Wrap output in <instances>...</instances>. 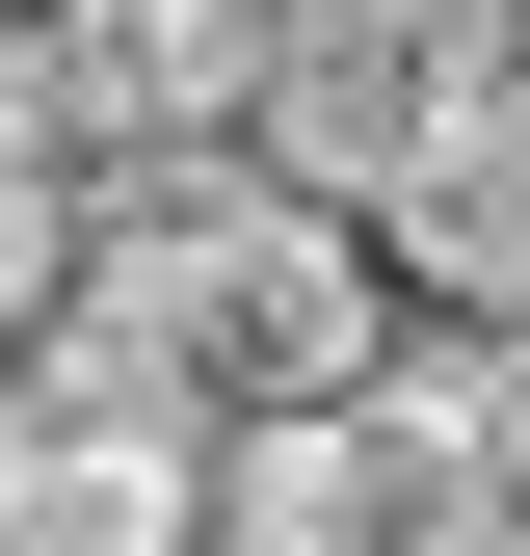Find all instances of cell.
Returning <instances> with one entry per match:
<instances>
[{
    "mask_svg": "<svg viewBox=\"0 0 530 556\" xmlns=\"http://www.w3.org/2000/svg\"><path fill=\"white\" fill-rule=\"evenodd\" d=\"M239 504V397L132 318H27V477H0V556H213Z\"/></svg>",
    "mask_w": 530,
    "mask_h": 556,
    "instance_id": "6da1fadb",
    "label": "cell"
},
{
    "mask_svg": "<svg viewBox=\"0 0 530 556\" xmlns=\"http://www.w3.org/2000/svg\"><path fill=\"white\" fill-rule=\"evenodd\" d=\"M504 530V477H478V397L398 344L371 397H265L239 425V504H213V556H478Z\"/></svg>",
    "mask_w": 530,
    "mask_h": 556,
    "instance_id": "7a4b0ae2",
    "label": "cell"
},
{
    "mask_svg": "<svg viewBox=\"0 0 530 556\" xmlns=\"http://www.w3.org/2000/svg\"><path fill=\"white\" fill-rule=\"evenodd\" d=\"M80 265H106V132L0 53V344H27V318H80Z\"/></svg>",
    "mask_w": 530,
    "mask_h": 556,
    "instance_id": "5b68a950",
    "label": "cell"
},
{
    "mask_svg": "<svg viewBox=\"0 0 530 556\" xmlns=\"http://www.w3.org/2000/svg\"><path fill=\"white\" fill-rule=\"evenodd\" d=\"M0 53H27L106 160H265V80L318 53V0H27Z\"/></svg>",
    "mask_w": 530,
    "mask_h": 556,
    "instance_id": "3957f363",
    "label": "cell"
},
{
    "mask_svg": "<svg viewBox=\"0 0 530 556\" xmlns=\"http://www.w3.org/2000/svg\"><path fill=\"white\" fill-rule=\"evenodd\" d=\"M425 53H451V106H530V0H425Z\"/></svg>",
    "mask_w": 530,
    "mask_h": 556,
    "instance_id": "8992f818",
    "label": "cell"
},
{
    "mask_svg": "<svg viewBox=\"0 0 530 556\" xmlns=\"http://www.w3.org/2000/svg\"><path fill=\"white\" fill-rule=\"evenodd\" d=\"M425 132H451L425 0H318V53L265 80V186H318V213H398V186H425Z\"/></svg>",
    "mask_w": 530,
    "mask_h": 556,
    "instance_id": "277c9868",
    "label": "cell"
},
{
    "mask_svg": "<svg viewBox=\"0 0 530 556\" xmlns=\"http://www.w3.org/2000/svg\"><path fill=\"white\" fill-rule=\"evenodd\" d=\"M425 371L478 397V477H504V504H530V344H425Z\"/></svg>",
    "mask_w": 530,
    "mask_h": 556,
    "instance_id": "52a82bcc",
    "label": "cell"
},
{
    "mask_svg": "<svg viewBox=\"0 0 530 556\" xmlns=\"http://www.w3.org/2000/svg\"><path fill=\"white\" fill-rule=\"evenodd\" d=\"M0 477H27V344H0Z\"/></svg>",
    "mask_w": 530,
    "mask_h": 556,
    "instance_id": "ba28073f",
    "label": "cell"
}]
</instances>
